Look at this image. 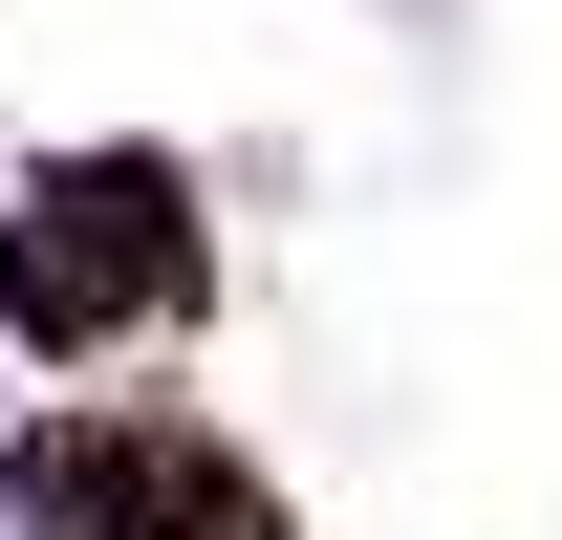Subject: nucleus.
<instances>
[{"mask_svg":"<svg viewBox=\"0 0 562 540\" xmlns=\"http://www.w3.org/2000/svg\"><path fill=\"white\" fill-rule=\"evenodd\" d=\"M173 281H195V238L151 216V173H109L87 216H22V238H0V303H22L44 346H87V325H131V303H173Z\"/></svg>","mask_w":562,"mask_h":540,"instance_id":"obj_1","label":"nucleus"}]
</instances>
